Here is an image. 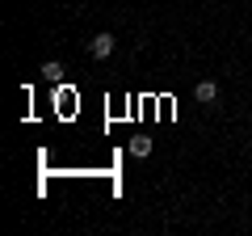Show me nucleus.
Instances as JSON below:
<instances>
[{
    "instance_id": "obj_4",
    "label": "nucleus",
    "mask_w": 252,
    "mask_h": 236,
    "mask_svg": "<svg viewBox=\"0 0 252 236\" xmlns=\"http://www.w3.org/2000/svg\"><path fill=\"white\" fill-rule=\"evenodd\" d=\"M63 72H67V68H63L59 59H46V64H42V76H46V80H59Z\"/></svg>"
},
{
    "instance_id": "obj_1",
    "label": "nucleus",
    "mask_w": 252,
    "mask_h": 236,
    "mask_svg": "<svg viewBox=\"0 0 252 236\" xmlns=\"http://www.w3.org/2000/svg\"><path fill=\"white\" fill-rule=\"evenodd\" d=\"M89 51H93V59H109V55H114V34H93Z\"/></svg>"
},
{
    "instance_id": "obj_2",
    "label": "nucleus",
    "mask_w": 252,
    "mask_h": 236,
    "mask_svg": "<svg viewBox=\"0 0 252 236\" xmlns=\"http://www.w3.org/2000/svg\"><path fill=\"white\" fill-rule=\"evenodd\" d=\"M193 97H198V101H202V106H210V101H215V97H219V84H215V80H202V84H198V89H193Z\"/></svg>"
},
{
    "instance_id": "obj_3",
    "label": "nucleus",
    "mask_w": 252,
    "mask_h": 236,
    "mask_svg": "<svg viewBox=\"0 0 252 236\" xmlns=\"http://www.w3.org/2000/svg\"><path fill=\"white\" fill-rule=\"evenodd\" d=\"M130 156H139V160L152 156V139H147V135H135V139H130Z\"/></svg>"
}]
</instances>
